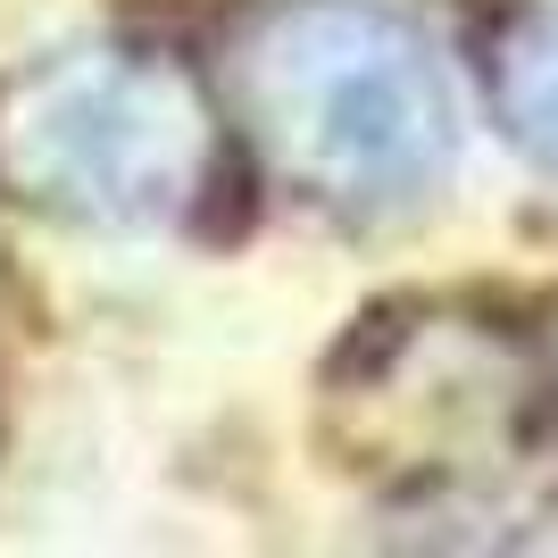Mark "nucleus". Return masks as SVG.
I'll list each match as a JSON object with an SVG mask.
<instances>
[{
  "label": "nucleus",
  "instance_id": "obj_3",
  "mask_svg": "<svg viewBox=\"0 0 558 558\" xmlns=\"http://www.w3.org/2000/svg\"><path fill=\"white\" fill-rule=\"evenodd\" d=\"M492 84V117L509 125V142L542 175H558V9H525L492 34L484 59Z\"/></svg>",
  "mask_w": 558,
  "mask_h": 558
},
{
  "label": "nucleus",
  "instance_id": "obj_1",
  "mask_svg": "<svg viewBox=\"0 0 558 558\" xmlns=\"http://www.w3.org/2000/svg\"><path fill=\"white\" fill-rule=\"evenodd\" d=\"M226 109L283 192L350 226L425 209L459 159L442 50L384 0H251L226 25Z\"/></svg>",
  "mask_w": 558,
  "mask_h": 558
},
{
  "label": "nucleus",
  "instance_id": "obj_2",
  "mask_svg": "<svg viewBox=\"0 0 558 558\" xmlns=\"http://www.w3.org/2000/svg\"><path fill=\"white\" fill-rule=\"evenodd\" d=\"M226 134L175 59L68 43L0 75V192L93 233H175L217 201Z\"/></svg>",
  "mask_w": 558,
  "mask_h": 558
}]
</instances>
